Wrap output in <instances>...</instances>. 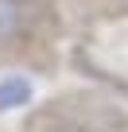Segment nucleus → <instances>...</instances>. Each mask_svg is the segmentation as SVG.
I'll use <instances>...</instances> for the list:
<instances>
[{"label": "nucleus", "instance_id": "obj_1", "mask_svg": "<svg viewBox=\"0 0 128 132\" xmlns=\"http://www.w3.org/2000/svg\"><path fill=\"white\" fill-rule=\"evenodd\" d=\"M31 97H35V82L27 74H4L0 78V117L31 105Z\"/></svg>", "mask_w": 128, "mask_h": 132}, {"label": "nucleus", "instance_id": "obj_2", "mask_svg": "<svg viewBox=\"0 0 128 132\" xmlns=\"http://www.w3.org/2000/svg\"><path fill=\"white\" fill-rule=\"evenodd\" d=\"M27 27V4L23 0H0V43L20 39Z\"/></svg>", "mask_w": 128, "mask_h": 132}]
</instances>
